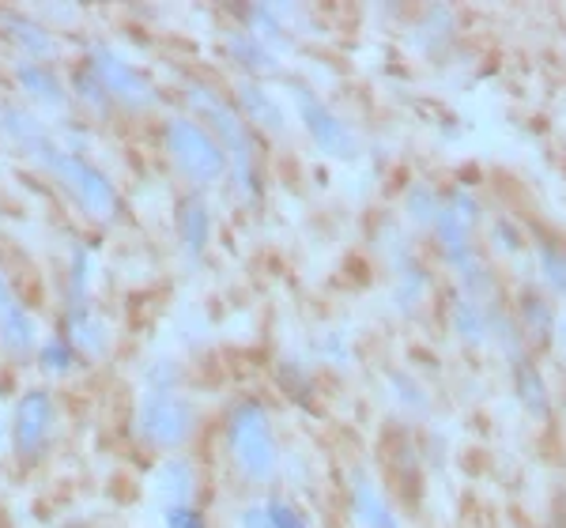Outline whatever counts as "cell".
<instances>
[{"label": "cell", "instance_id": "obj_1", "mask_svg": "<svg viewBox=\"0 0 566 528\" xmlns=\"http://www.w3.org/2000/svg\"><path fill=\"white\" fill-rule=\"evenodd\" d=\"M189 117H197L208 133L223 144L227 159H231V186L245 204H261V170H258V140H253L250 122L239 114V106L227 95H219L205 80H189L186 84Z\"/></svg>", "mask_w": 566, "mask_h": 528}, {"label": "cell", "instance_id": "obj_2", "mask_svg": "<svg viewBox=\"0 0 566 528\" xmlns=\"http://www.w3.org/2000/svg\"><path fill=\"white\" fill-rule=\"evenodd\" d=\"M223 439H227V453H231L234 472L245 479V484H272L280 472V442L276 431H272V415L261 400L245 397L227 412L223 423Z\"/></svg>", "mask_w": 566, "mask_h": 528}, {"label": "cell", "instance_id": "obj_3", "mask_svg": "<svg viewBox=\"0 0 566 528\" xmlns=\"http://www.w3.org/2000/svg\"><path fill=\"white\" fill-rule=\"evenodd\" d=\"M163 148L170 155V167L186 178V186H193V193H205V189L219 186L223 178H231V159H227L223 144L197 117H170L163 125Z\"/></svg>", "mask_w": 566, "mask_h": 528}, {"label": "cell", "instance_id": "obj_4", "mask_svg": "<svg viewBox=\"0 0 566 528\" xmlns=\"http://www.w3.org/2000/svg\"><path fill=\"white\" fill-rule=\"evenodd\" d=\"M34 162H39L42 170H50V175L69 189L72 200L84 208L91 220H98V223L117 220V212H122V197H117L114 181H109L95 162H87L84 155L65 148L57 136H53L39 155H34Z\"/></svg>", "mask_w": 566, "mask_h": 528}, {"label": "cell", "instance_id": "obj_5", "mask_svg": "<svg viewBox=\"0 0 566 528\" xmlns=\"http://www.w3.org/2000/svg\"><path fill=\"white\" fill-rule=\"evenodd\" d=\"M480 223H483V204H480L476 189L464 186V181L446 189L442 212H438V220L431 226V239H434L438 261L450 272L480 253V245H476Z\"/></svg>", "mask_w": 566, "mask_h": 528}, {"label": "cell", "instance_id": "obj_6", "mask_svg": "<svg viewBox=\"0 0 566 528\" xmlns=\"http://www.w3.org/2000/svg\"><path fill=\"white\" fill-rule=\"evenodd\" d=\"M197 423V404L181 393H144L140 408H136V431H140L144 445L159 453H178L181 445L193 442Z\"/></svg>", "mask_w": 566, "mask_h": 528}, {"label": "cell", "instance_id": "obj_7", "mask_svg": "<svg viewBox=\"0 0 566 528\" xmlns=\"http://www.w3.org/2000/svg\"><path fill=\"white\" fill-rule=\"evenodd\" d=\"M291 103H295L298 122H303V129H306L310 140H314L317 151L328 155V159H340V162L359 159V151H363L359 133H355L314 87L291 80Z\"/></svg>", "mask_w": 566, "mask_h": 528}, {"label": "cell", "instance_id": "obj_8", "mask_svg": "<svg viewBox=\"0 0 566 528\" xmlns=\"http://www.w3.org/2000/svg\"><path fill=\"white\" fill-rule=\"evenodd\" d=\"M87 68L95 72V80L106 87L109 103L122 106V110L148 114L151 106H159V91H155V84L133 65L129 57H122L114 45H106V42L91 45V50H87Z\"/></svg>", "mask_w": 566, "mask_h": 528}, {"label": "cell", "instance_id": "obj_9", "mask_svg": "<svg viewBox=\"0 0 566 528\" xmlns=\"http://www.w3.org/2000/svg\"><path fill=\"white\" fill-rule=\"evenodd\" d=\"M53 397L45 389H27L15 404V419H12V445H15V457L23 464L39 461L45 453V442H50L53 431Z\"/></svg>", "mask_w": 566, "mask_h": 528}, {"label": "cell", "instance_id": "obj_10", "mask_svg": "<svg viewBox=\"0 0 566 528\" xmlns=\"http://www.w3.org/2000/svg\"><path fill=\"white\" fill-rule=\"evenodd\" d=\"M348 514L355 528H405L392 509L386 487L374 479L370 468H352L348 472Z\"/></svg>", "mask_w": 566, "mask_h": 528}, {"label": "cell", "instance_id": "obj_11", "mask_svg": "<svg viewBox=\"0 0 566 528\" xmlns=\"http://www.w3.org/2000/svg\"><path fill=\"white\" fill-rule=\"evenodd\" d=\"M514 317H517V329H522L528 351H544V348H552V344H555L559 309H555V298L547 295L544 287L525 284L522 291H517Z\"/></svg>", "mask_w": 566, "mask_h": 528}, {"label": "cell", "instance_id": "obj_12", "mask_svg": "<svg viewBox=\"0 0 566 528\" xmlns=\"http://www.w3.org/2000/svg\"><path fill=\"white\" fill-rule=\"evenodd\" d=\"M234 106H239V114L250 122V129H261L269 136H287V110H283V103L261 84V80L242 76L239 84H234Z\"/></svg>", "mask_w": 566, "mask_h": 528}, {"label": "cell", "instance_id": "obj_13", "mask_svg": "<svg viewBox=\"0 0 566 528\" xmlns=\"http://www.w3.org/2000/svg\"><path fill=\"white\" fill-rule=\"evenodd\" d=\"M446 325H450V332L458 336V344H464V348H472V351L491 348V306L488 303H476V298L453 291L450 303H446Z\"/></svg>", "mask_w": 566, "mask_h": 528}, {"label": "cell", "instance_id": "obj_14", "mask_svg": "<svg viewBox=\"0 0 566 528\" xmlns=\"http://www.w3.org/2000/svg\"><path fill=\"white\" fill-rule=\"evenodd\" d=\"M197 487H200V476H197V464L189 457H163L159 464H155L151 495L159 498L167 509L170 506H193Z\"/></svg>", "mask_w": 566, "mask_h": 528}, {"label": "cell", "instance_id": "obj_15", "mask_svg": "<svg viewBox=\"0 0 566 528\" xmlns=\"http://www.w3.org/2000/svg\"><path fill=\"white\" fill-rule=\"evenodd\" d=\"M510 378H514V397L522 404V412L536 423H547L555 412V400H552V389H547V378L544 370L536 367L533 355H522V359L510 362Z\"/></svg>", "mask_w": 566, "mask_h": 528}, {"label": "cell", "instance_id": "obj_16", "mask_svg": "<svg viewBox=\"0 0 566 528\" xmlns=\"http://www.w3.org/2000/svg\"><path fill=\"white\" fill-rule=\"evenodd\" d=\"M39 329H34V317L27 314V306L15 298L12 284L0 272V348L12 355H31Z\"/></svg>", "mask_w": 566, "mask_h": 528}, {"label": "cell", "instance_id": "obj_17", "mask_svg": "<svg viewBox=\"0 0 566 528\" xmlns=\"http://www.w3.org/2000/svg\"><path fill=\"white\" fill-rule=\"evenodd\" d=\"M65 340L87 359H106L109 355V325L95 314L87 303H76L65 309Z\"/></svg>", "mask_w": 566, "mask_h": 528}, {"label": "cell", "instance_id": "obj_18", "mask_svg": "<svg viewBox=\"0 0 566 528\" xmlns=\"http://www.w3.org/2000/svg\"><path fill=\"white\" fill-rule=\"evenodd\" d=\"M175 223H178V242L181 250L193 261L205 257L208 242H212V208L200 193H186L175 208Z\"/></svg>", "mask_w": 566, "mask_h": 528}, {"label": "cell", "instance_id": "obj_19", "mask_svg": "<svg viewBox=\"0 0 566 528\" xmlns=\"http://www.w3.org/2000/svg\"><path fill=\"white\" fill-rule=\"evenodd\" d=\"M227 57L234 61L245 80H264V76H280V57L272 45H264L258 34H250L242 27V31H231L227 34Z\"/></svg>", "mask_w": 566, "mask_h": 528}, {"label": "cell", "instance_id": "obj_20", "mask_svg": "<svg viewBox=\"0 0 566 528\" xmlns=\"http://www.w3.org/2000/svg\"><path fill=\"white\" fill-rule=\"evenodd\" d=\"M0 27H4L8 39L20 45V50L27 53V61H34V65H45V61L57 57V42H53V34L45 31L42 23H34V15L0 12Z\"/></svg>", "mask_w": 566, "mask_h": 528}, {"label": "cell", "instance_id": "obj_21", "mask_svg": "<svg viewBox=\"0 0 566 528\" xmlns=\"http://www.w3.org/2000/svg\"><path fill=\"white\" fill-rule=\"evenodd\" d=\"M533 261H536L541 287L552 298L566 303V242L552 239V234H541V239L533 242Z\"/></svg>", "mask_w": 566, "mask_h": 528}, {"label": "cell", "instance_id": "obj_22", "mask_svg": "<svg viewBox=\"0 0 566 528\" xmlns=\"http://www.w3.org/2000/svg\"><path fill=\"white\" fill-rule=\"evenodd\" d=\"M15 84H20L39 106H45V110H65V103H69L65 84H61L57 72H53L50 65L23 61V65H15Z\"/></svg>", "mask_w": 566, "mask_h": 528}, {"label": "cell", "instance_id": "obj_23", "mask_svg": "<svg viewBox=\"0 0 566 528\" xmlns=\"http://www.w3.org/2000/svg\"><path fill=\"white\" fill-rule=\"evenodd\" d=\"M453 31H458V12L446 4H431L419 12L412 27V45H419L427 57H434V53H442L446 42H453Z\"/></svg>", "mask_w": 566, "mask_h": 528}, {"label": "cell", "instance_id": "obj_24", "mask_svg": "<svg viewBox=\"0 0 566 528\" xmlns=\"http://www.w3.org/2000/svg\"><path fill=\"white\" fill-rule=\"evenodd\" d=\"M287 8L276 4H253V8H239V20L245 23V31L258 34L264 45L272 50H291V27H287Z\"/></svg>", "mask_w": 566, "mask_h": 528}, {"label": "cell", "instance_id": "obj_25", "mask_svg": "<svg viewBox=\"0 0 566 528\" xmlns=\"http://www.w3.org/2000/svg\"><path fill=\"white\" fill-rule=\"evenodd\" d=\"M386 393L392 400V408H397L405 419H427L431 415V393H427V386L419 381L416 374H408V370H389L386 374Z\"/></svg>", "mask_w": 566, "mask_h": 528}, {"label": "cell", "instance_id": "obj_26", "mask_svg": "<svg viewBox=\"0 0 566 528\" xmlns=\"http://www.w3.org/2000/svg\"><path fill=\"white\" fill-rule=\"evenodd\" d=\"M442 189L434 186V181H423L416 178L412 186L405 189V220L419 226V231H431L438 212H442Z\"/></svg>", "mask_w": 566, "mask_h": 528}, {"label": "cell", "instance_id": "obj_27", "mask_svg": "<svg viewBox=\"0 0 566 528\" xmlns=\"http://www.w3.org/2000/svg\"><path fill=\"white\" fill-rule=\"evenodd\" d=\"M488 242H491V253L506 261L525 253V231H522V223L510 220V215H495V223L488 226Z\"/></svg>", "mask_w": 566, "mask_h": 528}, {"label": "cell", "instance_id": "obj_28", "mask_svg": "<svg viewBox=\"0 0 566 528\" xmlns=\"http://www.w3.org/2000/svg\"><path fill=\"white\" fill-rule=\"evenodd\" d=\"M72 91H76L80 103H84L87 110H95L98 117H106V114H109V106H114V103H109V95H106V87L98 84L95 72H91L87 65L80 68L76 76H72Z\"/></svg>", "mask_w": 566, "mask_h": 528}, {"label": "cell", "instance_id": "obj_29", "mask_svg": "<svg viewBox=\"0 0 566 528\" xmlns=\"http://www.w3.org/2000/svg\"><path fill=\"white\" fill-rule=\"evenodd\" d=\"M317 355L336 370H348L355 362V348H352L348 332H325L322 340H317Z\"/></svg>", "mask_w": 566, "mask_h": 528}, {"label": "cell", "instance_id": "obj_30", "mask_svg": "<svg viewBox=\"0 0 566 528\" xmlns=\"http://www.w3.org/2000/svg\"><path fill=\"white\" fill-rule=\"evenodd\" d=\"M72 359H76V348H72L65 336H57V340H45L42 351H39V362H42L45 374H69Z\"/></svg>", "mask_w": 566, "mask_h": 528}, {"label": "cell", "instance_id": "obj_31", "mask_svg": "<svg viewBox=\"0 0 566 528\" xmlns=\"http://www.w3.org/2000/svg\"><path fill=\"white\" fill-rule=\"evenodd\" d=\"M87 284H91V253H87V245H76V250H72V264H69V298H72V306L84 303Z\"/></svg>", "mask_w": 566, "mask_h": 528}, {"label": "cell", "instance_id": "obj_32", "mask_svg": "<svg viewBox=\"0 0 566 528\" xmlns=\"http://www.w3.org/2000/svg\"><path fill=\"white\" fill-rule=\"evenodd\" d=\"M264 509H269L272 528H314L303 509L291 503V498H283V495H272L269 503H264Z\"/></svg>", "mask_w": 566, "mask_h": 528}, {"label": "cell", "instance_id": "obj_33", "mask_svg": "<svg viewBox=\"0 0 566 528\" xmlns=\"http://www.w3.org/2000/svg\"><path fill=\"white\" fill-rule=\"evenodd\" d=\"M148 393H178V367L170 359H163V362H155V367L148 370Z\"/></svg>", "mask_w": 566, "mask_h": 528}, {"label": "cell", "instance_id": "obj_34", "mask_svg": "<svg viewBox=\"0 0 566 528\" xmlns=\"http://www.w3.org/2000/svg\"><path fill=\"white\" fill-rule=\"evenodd\" d=\"M163 525H167V528H208L205 514H200L197 506H170V509H163Z\"/></svg>", "mask_w": 566, "mask_h": 528}, {"label": "cell", "instance_id": "obj_35", "mask_svg": "<svg viewBox=\"0 0 566 528\" xmlns=\"http://www.w3.org/2000/svg\"><path fill=\"white\" fill-rule=\"evenodd\" d=\"M280 381H287V389L295 393V400H306L310 389H314V381H310V374L298 362H283L280 367Z\"/></svg>", "mask_w": 566, "mask_h": 528}, {"label": "cell", "instance_id": "obj_36", "mask_svg": "<svg viewBox=\"0 0 566 528\" xmlns=\"http://www.w3.org/2000/svg\"><path fill=\"white\" fill-rule=\"evenodd\" d=\"M239 528H272L269 509H264V506H245L239 514Z\"/></svg>", "mask_w": 566, "mask_h": 528}, {"label": "cell", "instance_id": "obj_37", "mask_svg": "<svg viewBox=\"0 0 566 528\" xmlns=\"http://www.w3.org/2000/svg\"><path fill=\"white\" fill-rule=\"evenodd\" d=\"M555 355H559V362H563V370H566V309H559V325H555Z\"/></svg>", "mask_w": 566, "mask_h": 528}, {"label": "cell", "instance_id": "obj_38", "mask_svg": "<svg viewBox=\"0 0 566 528\" xmlns=\"http://www.w3.org/2000/svg\"><path fill=\"white\" fill-rule=\"evenodd\" d=\"M552 528H566V509H555V514H552Z\"/></svg>", "mask_w": 566, "mask_h": 528}]
</instances>
